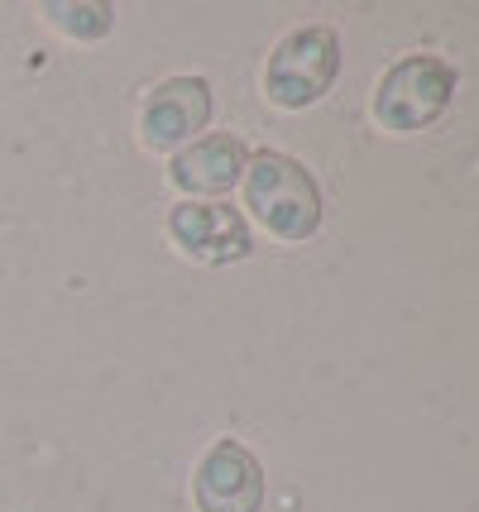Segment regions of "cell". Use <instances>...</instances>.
I'll use <instances>...</instances> for the list:
<instances>
[{
	"mask_svg": "<svg viewBox=\"0 0 479 512\" xmlns=\"http://www.w3.org/2000/svg\"><path fill=\"white\" fill-rule=\"evenodd\" d=\"M206 120H211V87L202 77H168L144 101L139 130H144L149 149H178L197 130H206Z\"/></svg>",
	"mask_w": 479,
	"mask_h": 512,
	"instance_id": "obj_6",
	"label": "cell"
},
{
	"mask_svg": "<svg viewBox=\"0 0 479 512\" xmlns=\"http://www.w3.org/2000/svg\"><path fill=\"white\" fill-rule=\"evenodd\" d=\"M197 508L202 512H259L264 508V469L250 446L216 441L197 465Z\"/></svg>",
	"mask_w": 479,
	"mask_h": 512,
	"instance_id": "obj_5",
	"label": "cell"
},
{
	"mask_svg": "<svg viewBox=\"0 0 479 512\" xmlns=\"http://www.w3.org/2000/svg\"><path fill=\"white\" fill-rule=\"evenodd\" d=\"M168 235L197 264H235L254 249L245 216L226 201H178L168 211Z\"/></svg>",
	"mask_w": 479,
	"mask_h": 512,
	"instance_id": "obj_4",
	"label": "cell"
},
{
	"mask_svg": "<svg viewBox=\"0 0 479 512\" xmlns=\"http://www.w3.org/2000/svg\"><path fill=\"white\" fill-rule=\"evenodd\" d=\"M245 163H250V149H245V139H235V134H206L197 144H187L173 154L168 163V178L178 192L192 197H221L230 192L235 182L245 178Z\"/></svg>",
	"mask_w": 479,
	"mask_h": 512,
	"instance_id": "obj_7",
	"label": "cell"
},
{
	"mask_svg": "<svg viewBox=\"0 0 479 512\" xmlns=\"http://www.w3.org/2000/svg\"><path fill=\"white\" fill-rule=\"evenodd\" d=\"M451 96H456V67L446 58H432V53H412V58L393 63L379 77L374 120L398 134L427 130V125H436L446 115Z\"/></svg>",
	"mask_w": 479,
	"mask_h": 512,
	"instance_id": "obj_3",
	"label": "cell"
},
{
	"mask_svg": "<svg viewBox=\"0 0 479 512\" xmlns=\"http://www.w3.org/2000/svg\"><path fill=\"white\" fill-rule=\"evenodd\" d=\"M53 29H63L68 39H106L111 34V5H44Z\"/></svg>",
	"mask_w": 479,
	"mask_h": 512,
	"instance_id": "obj_8",
	"label": "cell"
},
{
	"mask_svg": "<svg viewBox=\"0 0 479 512\" xmlns=\"http://www.w3.org/2000/svg\"><path fill=\"white\" fill-rule=\"evenodd\" d=\"M245 201L278 240H307L321 225V187L297 158L259 149L245 163Z\"/></svg>",
	"mask_w": 479,
	"mask_h": 512,
	"instance_id": "obj_1",
	"label": "cell"
},
{
	"mask_svg": "<svg viewBox=\"0 0 479 512\" xmlns=\"http://www.w3.org/2000/svg\"><path fill=\"white\" fill-rule=\"evenodd\" d=\"M341 72V39L326 24H307L293 29L288 39H278L264 67V96L283 106V111H307L312 101H321L331 82Z\"/></svg>",
	"mask_w": 479,
	"mask_h": 512,
	"instance_id": "obj_2",
	"label": "cell"
}]
</instances>
